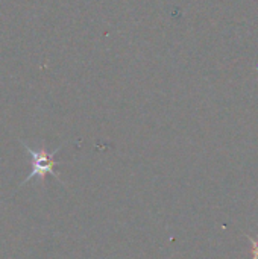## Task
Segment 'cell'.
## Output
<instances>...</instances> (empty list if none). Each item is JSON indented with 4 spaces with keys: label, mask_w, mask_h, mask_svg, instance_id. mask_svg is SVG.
<instances>
[{
    "label": "cell",
    "mask_w": 258,
    "mask_h": 259,
    "mask_svg": "<svg viewBox=\"0 0 258 259\" xmlns=\"http://www.w3.org/2000/svg\"><path fill=\"white\" fill-rule=\"evenodd\" d=\"M24 147V150L30 155V159H32V171L30 175L21 182V185H24L26 182L32 181V179H38L41 185H44L46 182V176L50 175L53 178H56L59 182H62V179L59 178V175L55 171V167L59 164L55 161V155L61 150V147L55 149L53 152H49L46 149V146H41L40 149H32L29 144H26L24 141H20ZM64 184V182H62Z\"/></svg>",
    "instance_id": "cell-1"
}]
</instances>
